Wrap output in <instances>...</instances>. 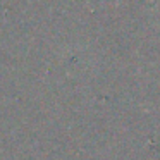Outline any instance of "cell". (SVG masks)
Segmentation results:
<instances>
[]
</instances>
